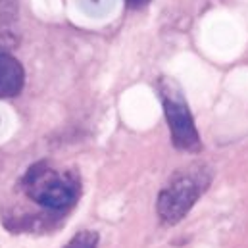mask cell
Wrapping results in <instances>:
<instances>
[{"instance_id":"obj_4","label":"cell","mask_w":248,"mask_h":248,"mask_svg":"<svg viewBox=\"0 0 248 248\" xmlns=\"http://www.w3.org/2000/svg\"><path fill=\"white\" fill-rule=\"evenodd\" d=\"M25 73L19 60L10 54H0V98H12L21 93Z\"/></svg>"},{"instance_id":"obj_6","label":"cell","mask_w":248,"mask_h":248,"mask_svg":"<svg viewBox=\"0 0 248 248\" xmlns=\"http://www.w3.org/2000/svg\"><path fill=\"white\" fill-rule=\"evenodd\" d=\"M17 14V0H0V19L10 21Z\"/></svg>"},{"instance_id":"obj_1","label":"cell","mask_w":248,"mask_h":248,"mask_svg":"<svg viewBox=\"0 0 248 248\" xmlns=\"http://www.w3.org/2000/svg\"><path fill=\"white\" fill-rule=\"evenodd\" d=\"M212 181V171L204 164H190L175 171L160 190L156 208L164 223L175 225L192 210L196 200L206 192Z\"/></svg>"},{"instance_id":"obj_3","label":"cell","mask_w":248,"mask_h":248,"mask_svg":"<svg viewBox=\"0 0 248 248\" xmlns=\"http://www.w3.org/2000/svg\"><path fill=\"white\" fill-rule=\"evenodd\" d=\"M160 96H162L164 114H166V122L170 127L173 146L183 152H200L202 142H200L192 114L188 110V104L179 85L171 79H162Z\"/></svg>"},{"instance_id":"obj_7","label":"cell","mask_w":248,"mask_h":248,"mask_svg":"<svg viewBox=\"0 0 248 248\" xmlns=\"http://www.w3.org/2000/svg\"><path fill=\"white\" fill-rule=\"evenodd\" d=\"M127 2H129V4L133 6V8H140V6H144V4H148L150 0H127Z\"/></svg>"},{"instance_id":"obj_2","label":"cell","mask_w":248,"mask_h":248,"mask_svg":"<svg viewBox=\"0 0 248 248\" xmlns=\"http://www.w3.org/2000/svg\"><path fill=\"white\" fill-rule=\"evenodd\" d=\"M21 186L29 200L54 212L73 206L81 192V183L71 171H62L48 162L31 166L21 181Z\"/></svg>"},{"instance_id":"obj_5","label":"cell","mask_w":248,"mask_h":248,"mask_svg":"<svg viewBox=\"0 0 248 248\" xmlns=\"http://www.w3.org/2000/svg\"><path fill=\"white\" fill-rule=\"evenodd\" d=\"M63 248H98V233L96 231H81Z\"/></svg>"}]
</instances>
